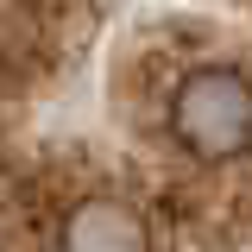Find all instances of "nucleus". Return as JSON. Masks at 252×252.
Instances as JSON below:
<instances>
[{"mask_svg":"<svg viewBox=\"0 0 252 252\" xmlns=\"http://www.w3.org/2000/svg\"><path fill=\"white\" fill-rule=\"evenodd\" d=\"M170 132L202 164H233L252 152V76L246 69H195L170 94Z\"/></svg>","mask_w":252,"mask_h":252,"instance_id":"nucleus-1","label":"nucleus"},{"mask_svg":"<svg viewBox=\"0 0 252 252\" xmlns=\"http://www.w3.org/2000/svg\"><path fill=\"white\" fill-rule=\"evenodd\" d=\"M63 252H152V233L132 202L120 195H82L63 208Z\"/></svg>","mask_w":252,"mask_h":252,"instance_id":"nucleus-2","label":"nucleus"}]
</instances>
